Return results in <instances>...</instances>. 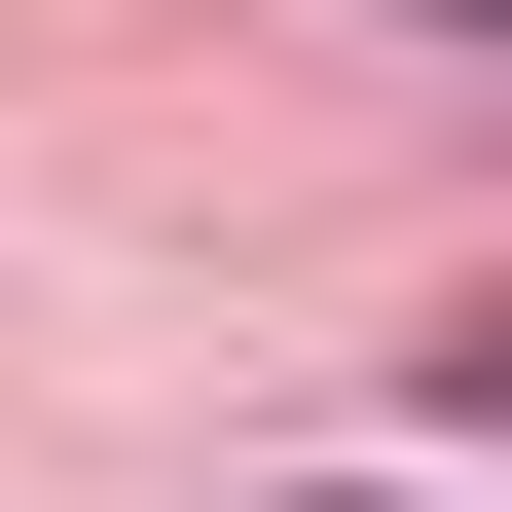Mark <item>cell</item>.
<instances>
[{"instance_id": "7a4b0ae2", "label": "cell", "mask_w": 512, "mask_h": 512, "mask_svg": "<svg viewBox=\"0 0 512 512\" xmlns=\"http://www.w3.org/2000/svg\"><path fill=\"white\" fill-rule=\"evenodd\" d=\"M439 37H512V0H439Z\"/></svg>"}, {"instance_id": "6da1fadb", "label": "cell", "mask_w": 512, "mask_h": 512, "mask_svg": "<svg viewBox=\"0 0 512 512\" xmlns=\"http://www.w3.org/2000/svg\"><path fill=\"white\" fill-rule=\"evenodd\" d=\"M439 403H476V439H512V330H439Z\"/></svg>"}]
</instances>
